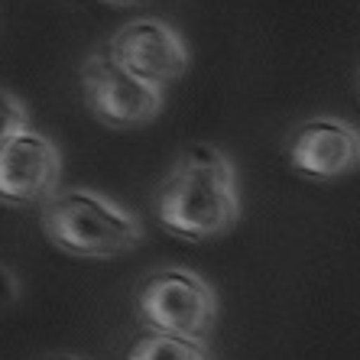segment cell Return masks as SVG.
<instances>
[{
    "label": "cell",
    "instance_id": "11",
    "mask_svg": "<svg viewBox=\"0 0 360 360\" xmlns=\"http://www.w3.org/2000/svg\"><path fill=\"white\" fill-rule=\"evenodd\" d=\"M39 360H82L75 354H49V357H39Z\"/></svg>",
    "mask_w": 360,
    "mask_h": 360
},
{
    "label": "cell",
    "instance_id": "8",
    "mask_svg": "<svg viewBox=\"0 0 360 360\" xmlns=\"http://www.w3.org/2000/svg\"><path fill=\"white\" fill-rule=\"evenodd\" d=\"M127 360H211V354L198 338H182L156 328L150 335L136 338Z\"/></svg>",
    "mask_w": 360,
    "mask_h": 360
},
{
    "label": "cell",
    "instance_id": "12",
    "mask_svg": "<svg viewBox=\"0 0 360 360\" xmlns=\"http://www.w3.org/2000/svg\"><path fill=\"white\" fill-rule=\"evenodd\" d=\"M114 4H130V0H114Z\"/></svg>",
    "mask_w": 360,
    "mask_h": 360
},
{
    "label": "cell",
    "instance_id": "6",
    "mask_svg": "<svg viewBox=\"0 0 360 360\" xmlns=\"http://www.w3.org/2000/svg\"><path fill=\"white\" fill-rule=\"evenodd\" d=\"M104 49L127 72L140 75L143 82L160 84V88L179 82L192 65V52H188V42L182 39V33L176 26L153 17L127 23Z\"/></svg>",
    "mask_w": 360,
    "mask_h": 360
},
{
    "label": "cell",
    "instance_id": "10",
    "mask_svg": "<svg viewBox=\"0 0 360 360\" xmlns=\"http://www.w3.org/2000/svg\"><path fill=\"white\" fill-rule=\"evenodd\" d=\"M20 295V283L17 276L10 273L7 266H0V309H7V305H13Z\"/></svg>",
    "mask_w": 360,
    "mask_h": 360
},
{
    "label": "cell",
    "instance_id": "5",
    "mask_svg": "<svg viewBox=\"0 0 360 360\" xmlns=\"http://www.w3.org/2000/svg\"><path fill=\"white\" fill-rule=\"evenodd\" d=\"M62 156L46 134L23 127L13 140L0 146V201L33 208L59 192Z\"/></svg>",
    "mask_w": 360,
    "mask_h": 360
},
{
    "label": "cell",
    "instance_id": "2",
    "mask_svg": "<svg viewBox=\"0 0 360 360\" xmlns=\"http://www.w3.org/2000/svg\"><path fill=\"white\" fill-rule=\"evenodd\" d=\"M42 231L59 250L84 260L117 257L143 240V224L124 205L88 188L52 195L42 205Z\"/></svg>",
    "mask_w": 360,
    "mask_h": 360
},
{
    "label": "cell",
    "instance_id": "4",
    "mask_svg": "<svg viewBox=\"0 0 360 360\" xmlns=\"http://www.w3.org/2000/svg\"><path fill=\"white\" fill-rule=\"evenodd\" d=\"M140 311L160 331L205 338L218 321V295L192 269H162L140 289Z\"/></svg>",
    "mask_w": 360,
    "mask_h": 360
},
{
    "label": "cell",
    "instance_id": "3",
    "mask_svg": "<svg viewBox=\"0 0 360 360\" xmlns=\"http://www.w3.org/2000/svg\"><path fill=\"white\" fill-rule=\"evenodd\" d=\"M82 82L94 117L108 127H117V130L150 124L166 101L160 84L143 82L140 75L127 72L104 46L84 62Z\"/></svg>",
    "mask_w": 360,
    "mask_h": 360
},
{
    "label": "cell",
    "instance_id": "7",
    "mask_svg": "<svg viewBox=\"0 0 360 360\" xmlns=\"http://www.w3.org/2000/svg\"><path fill=\"white\" fill-rule=\"evenodd\" d=\"M289 162L309 179H341L360 166V130L341 117L305 120L289 143Z\"/></svg>",
    "mask_w": 360,
    "mask_h": 360
},
{
    "label": "cell",
    "instance_id": "1",
    "mask_svg": "<svg viewBox=\"0 0 360 360\" xmlns=\"http://www.w3.org/2000/svg\"><path fill=\"white\" fill-rule=\"evenodd\" d=\"M162 227L185 240H214L240 221L234 162L221 150L198 143L179 156L156 195Z\"/></svg>",
    "mask_w": 360,
    "mask_h": 360
},
{
    "label": "cell",
    "instance_id": "9",
    "mask_svg": "<svg viewBox=\"0 0 360 360\" xmlns=\"http://www.w3.org/2000/svg\"><path fill=\"white\" fill-rule=\"evenodd\" d=\"M23 127H30V114H26L23 101L13 98L10 91H0V146L13 140Z\"/></svg>",
    "mask_w": 360,
    "mask_h": 360
}]
</instances>
